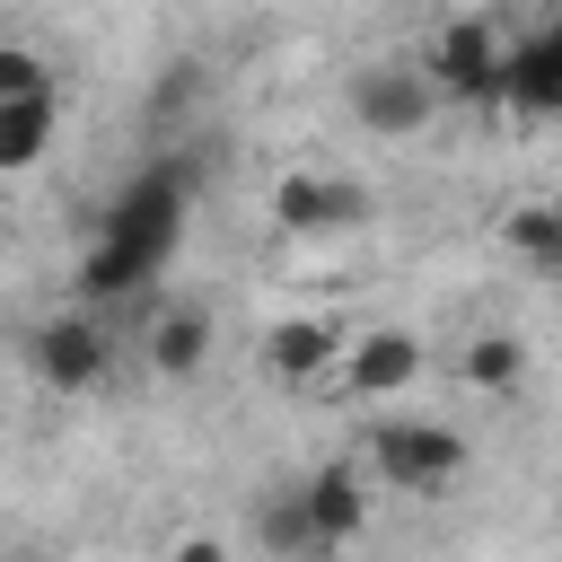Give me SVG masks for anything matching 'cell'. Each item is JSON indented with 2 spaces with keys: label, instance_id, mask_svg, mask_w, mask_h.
Masks as SVG:
<instances>
[{
  "label": "cell",
  "instance_id": "obj_13",
  "mask_svg": "<svg viewBox=\"0 0 562 562\" xmlns=\"http://www.w3.org/2000/svg\"><path fill=\"white\" fill-rule=\"evenodd\" d=\"M501 246L536 272H562V202H509L501 211Z\"/></svg>",
  "mask_w": 562,
  "mask_h": 562
},
{
  "label": "cell",
  "instance_id": "obj_2",
  "mask_svg": "<svg viewBox=\"0 0 562 562\" xmlns=\"http://www.w3.org/2000/svg\"><path fill=\"white\" fill-rule=\"evenodd\" d=\"M360 465H369V483L422 501V492H448V483L465 474V439H457L448 422H369Z\"/></svg>",
  "mask_w": 562,
  "mask_h": 562
},
{
  "label": "cell",
  "instance_id": "obj_14",
  "mask_svg": "<svg viewBox=\"0 0 562 562\" xmlns=\"http://www.w3.org/2000/svg\"><path fill=\"white\" fill-rule=\"evenodd\" d=\"M457 378H465L474 395H509V386L527 378V342H518V334H474V342L457 351Z\"/></svg>",
  "mask_w": 562,
  "mask_h": 562
},
{
  "label": "cell",
  "instance_id": "obj_9",
  "mask_svg": "<svg viewBox=\"0 0 562 562\" xmlns=\"http://www.w3.org/2000/svg\"><path fill=\"white\" fill-rule=\"evenodd\" d=\"M299 509H307V527H316V553H342V544L369 527V465H351V457L316 465V474L299 483Z\"/></svg>",
  "mask_w": 562,
  "mask_h": 562
},
{
  "label": "cell",
  "instance_id": "obj_5",
  "mask_svg": "<svg viewBox=\"0 0 562 562\" xmlns=\"http://www.w3.org/2000/svg\"><path fill=\"white\" fill-rule=\"evenodd\" d=\"M422 369H430V351H422V334H404V325H369V334H351V342H342V360H334L342 395H351V404H369V413L404 404V395L422 386Z\"/></svg>",
  "mask_w": 562,
  "mask_h": 562
},
{
  "label": "cell",
  "instance_id": "obj_1",
  "mask_svg": "<svg viewBox=\"0 0 562 562\" xmlns=\"http://www.w3.org/2000/svg\"><path fill=\"white\" fill-rule=\"evenodd\" d=\"M422 70L439 79V97L492 105V97H501V70H509V44H501L492 9H483V0H474V9H448V18L430 26V44H422Z\"/></svg>",
  "mask_w": 562,
  "mask_h": 562
},
{
  "label": "cell",
  "instance_id": "obj_7",
  "mask_svg": "<svg viewBox=\"0 0 562 562\" xmlns=\"http://www.w3.org/2000/svg\"><path fill=\"white\" fill-rule=\"evenodd\" d=\"M211 342H220V325H211V307H193V299H158V307L140 316V369L167 378V386L202 378Z\"/></svg>",
  "mask_w": 562,
  "mask_h": 562
},
{
  "label": "cell",
  "instance_id": "obj_6",
  "mask_svg": "<svg viewBox=\"0 0 562 562\" xmlns=\"http://www.w3.org/2000/svg\"><path fill=\"white\" fill-rule=\"evenodd\" d=\"M26 369H35L53 395H88V386L114 369V334H105L88 307H61V316H44V325L26 334Z\"/></svg>",
  "mask_w": 562,
  "mask_h": 562
},
{
  "label": "cell",
  "instance_id": "obj_4",
  "mask_svg": "<svg viewBox=\"0 0 562 562\" xmlns=\"http://www.w3.org/2000/svg\"><path fill=\"white\" fill-rule=\"evenodd\" d=\"M430 114H439V79L422 70V53L413 61H360L351 70V123L369 140H413V132H430Z\"/></svg>",
  "mask_w": 562,
  "mask_h": 562
},
{
  "label": "cell",
  "instance_id": "obj_15",
  "mask_svg": "<svg viewBox=\"0 0 562 562\" xmlns=\"http://www.w3.org/2000/svg\"><path fill=\"white\" fill-rule=\"evenodd\" d=\"M255 536H263L272 553H316V527H307V509H299V492H281V501H263V518H255Z\"/></svg>",
  "mask_w": 562,
  "mask_h": 562
},
{
  "label": "cell",
  "instance_id": "obj_12",
  "mask_svg": "<svg viewBox=\"0 0 562 562\" xmlns=\"http://www.w3.org/2000/svg\"><path fill=\"white\" fill-rule=\"evenodd\" d=\"M501 97H518L527 114H562V26H544L536 44H518V53H509Z\"/></svg>",
  "mask_w": 562,
  "mask_h": 562
},
{
  "label": "cell",
  "instance_id": "obj_10",
  "mask_svg": "<svg viewBox=\"0 0 562 562\" xmlns=\"http://www.w3.org/2000/svg\"><path fill=\"white\" fill-rule=\"evenodd\" d=\"M342 325L334 316H281V325H263V369L272 378H290V386H307V378H325L334 360H342Z\"/></svg>",
  "mask_w": 562,
  "mask_h": 562
},
{
  "label": "cell",
  "instance_id": "obj_8",
  "mask_svg": "<svg viewBox=\"0 0 562 562\" xmlns=\"http://www.w3.org/2000/svg\"><path fill=\"white\" fill-rule=\"evenodd\" d=\"M272 220H281L290 237L360 228V220H369V184H351V176H316V167H290V176L272 184Z\"/></svg>",
  "mask_w": 562,
  "mask_h": 562
},
{
  "label": "cell",
  "instance_id": "obj_3",
  "mask_svg": "<svg viewBox=\"0 0 562 562\" xmlns=\"http://www.w3.org/2000/svg\"><path fill=\"white\" fill-rule=\"evenodd\" d=\"M105 237H114V246L158 281V272H167V255H176V237H184V167H140V176L114 193Z\"/></svg>",
  "mask_w": 562,
  "mask_h": 562
},
{
  "label": "cell",
  "instance_id": "obj_11",
  "mask_svg": "<svg viewBox=\"0 0 562 562\" xmlns=\"http://www.w3.org/2000/svg\"><path fill=\"white\" fill-rule=\"evenodd\" d=\"M53 132H61V88L0 97V176H26V167H44Z\"/></svg>",
  "mask_w": 562,
  "mask_h": 562
},
{
  "label": "cell",
  "instance_id": "obj_16",
  "mask_svg": "<svg viewBox=\"0 0 562 562\" xmlns=\"http://www.w3.org/2000/svg\"><path fill=\"white\" fill-rule=\"evenodd\" d=\"M26 88H53V61L35 44H0V97H26Z\"/></svg>",
  "mask_w": 562,
  "mask_h": 562
},
{
  "label": "cell",
  "instance_id": "obj_18",
  "mask_svg": "<svg viewBox=\"0 0 562 562\" xmlns=\"http://www.w3.org/2000/svg\"><path fill=\"white\" fill-rule=\"evenodd\" d=\"M483 9H492V0H483Z\"/></svg>",
  "mask_w": 562,
  "mask_h": 562
},
{
  "label": "cell",
  "instance_id": "obj_17",
  "mask_svg": "<svg viewBox=\"0 0 562 562\" xmlns=\"http://www.w3.org/2000/svg\"><path fill=\"white\" fill-rule=\"evenodd\" d=\"M0 193H9V176H0Z\"/></svg>",
  "mask_w": 562,
  "mask_h": 562
}]
</instances>
